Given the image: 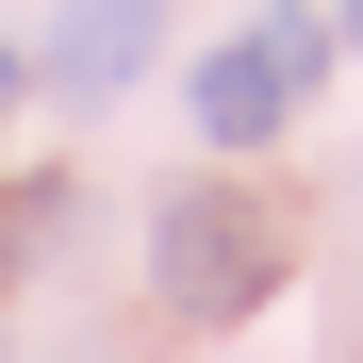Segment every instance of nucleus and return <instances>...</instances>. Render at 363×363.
<instances>
[{"label": "nucleus", "instance_id": "4", "mask_svg": "<svg viewBox=\"0 0 363 363\" xmlns=\"http://www.w3.org/2000/svg\"><path fill=\"white\" fill-rule=\"evenodd\" d=\"M0 116H17V50H0Z\"/></svg>", "mask_w": 363, "mask_h": 363}, {"label": "nucleus", "instance_id": "3", "mask_svg": "<svg viewBox=\"0 0 363 363\" xmlns=\"http://www.w3.org/2000/svg\"><path fill=\"white\" fill-rule=\"evenodd\" d=\"M149 33H165V0H67V17H50V83H67V99H116L149 67Z\"/></svg>", "mask_w": 363, "mask_h": 363}, {"label": "nucleus", "instance_id": "5", "mask_svg": "<svg viewBox=\"0 0 363 363\" xmlns=\"http://www.w3.org/2000/svg\"><path fill=\"white\" fill-rule=\"evenodd\" d=\"M347 50H363V0H347Z\"/></svg>", "mask_w": 363, "mask_h": 363}, {"label": "nucleus", "instance_id": "1", "mask_svg": "<svg viewBox=\"0 0 363 363\" xmlns=\"http://www.w3.org/2000/svg\"><path fill=\"white\" fill-rule=\"evenodd\" d=\"M281 281H297V215L248 199V182H182V199L149 215V297L182 330H248Z\"/></svg>", "mask_w": 363, "mask_h": 363}, {"label": "nucleus", "instance_id": "2", "mask_svg": "<svg viewBox=\"0 0 363 363\" xmlns=\"http://www.w3.org/2000/svg\"><path fill=\"white\" fill-rule=\"evenodd\" d=\"M314 83H330V17H314V0H264V17L182 83V116H199L215 149H264V133H297V99H314Z\"/></svg>", "mask_w": 363, "mask_h": 363}]
</instances>
